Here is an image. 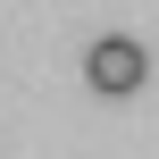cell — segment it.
I'll list each match as a JSON object with an SVG mask.
<instances>
[{
    "instance_id": "1",
    "label": "cell",
    "mask_w": 159,
    "mask_h": 159,
    "mask_svg": "<svg viewBox=\"0 0 159 159\" xmlns=\"http://www.w3.org/2000/svg\"><path fill=\"white\" fill-rule=\"evenodd\" d=\"M84 75H92V92L126 101V92H143V75H151V50H143L134 34H101V42L84 50Z\"/></svg>"
}]
</instances>
